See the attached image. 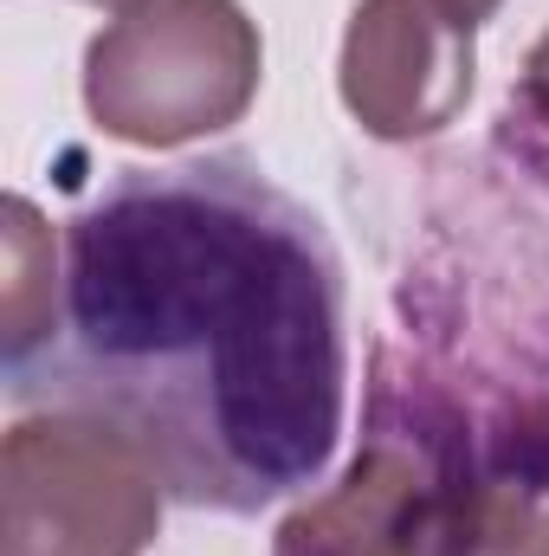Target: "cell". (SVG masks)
<instances>
[{
    "mask_svg": "<svg viewBox=\"0 0 549 556\" xmlns=\"http://www.w3.org/2000/svg\"><path fill=\"white\" fill-rule=\"evenodd\" d=\"M7 382L130 433L175 505L253 518L336 453L343 260L246 155L124 168L65 220L52 337Z\"/></svg>",
    "mask_w": 549,
    "mask_h": 556,
    "instance_id": "obj_1",
    "label": "cell"
},
{
    "mask_svg": "<svg viewBox=\"0 0 549 556\" xmlns=\"http://www.w3.org/2000/svg\"><path fill=\"white\" fill-rule=\"evenodd\" d=\"M259 72L266 46L240 0H130L85 46V111L117 142L181 149L233 130Z\"/></svg>",
    "mask_w": 549,
    "mask_h": 556,
    "instance_id": "obj_2",
    "label": "cell"
},
{
    "mask_svg": "<svg viewBox=\"0 0 549 556\" xmlns=\"http://www.w3.org/2000/svg\"><path fill=\"white\" fill-rule=\"evenodd\" d=\"M162 498L142 446L104 415H26L0 446V556H142Z\"/></svg>",
    "mask_w": 549,
    "mask_h": 556,
    "instance_id": "obj_3",
    "label": "cell"
},
{
    "mask_svg": "<svg viewBox=\"0 0 549 556\" xmlns=\"http://www.w3.org/2000/svg\"><path fill=\"white\" fill-rule=\"evenodd\" d=\"M439 408L375 389L369 440L349 472L278 525L272 556H433Z\"/></svg>",
    "mask_w": 549,
    "mask_h": 556,
    "instance_id": "obj_4",
    "label": "cell"
},
{
    "mask_svg": "<svg viewBox=\"0 0 549 556\" xmlns=\"http://www.w3.org/2000/svg\"><path fill=\"white\" fill-rule=\"evenodd\" d=\"M472 26L446 20L433 0H356L336 85L369 137H439L472 104Z\"/></svg>",
    "mask_w": 549,
    "mask_h": 556,
    "instance_id": "obj_5",
    "label": "cell"
},
{
    "mask_svg": "<svg viewBox=\"0 0 549 556\" xmlns=\"http://www.w3.org/2000/svg\"><path fill=\"white\" fill-rule=\"evenodd\" d=\"M498 137H505V149H511L531 175L549 181V33L531 46L524 72H518V85H511V104H505Z\"/></svg>",
    "mask_w": 549,
    "mask_h": 556,
    "instance_id": "obj_6",
    "label": "cell"
},
{
    "mask_svg": "<svg viewBox=\"0 0 549 556\" xmlns=\"http://www.w3.org/2000/svg\"><path fill=\"white\" fill-rule=\"evenodd\" d=\"M433 7H439L446 20H459V26H478V20H491L505 0H433Z\"/></svg>",
    "mask_w": 549,
    "mask_h": 556,
    "instance_id": "obj_7",
    "label": "cell"
},
{
    "mask_svg": "<svg viewBox=\"0 0 549 556\" xmlns=\"http://www.w3.org/2000/svg\"><path fill=\"white\" fill-rule=\"evenodd\" d=\"M111 7H130V0H111Z\"/></svg>",
    "mask_w": 549,
    "mask_h": 556,
    "instance_id": "obj_8",
    "label": "cell"
}]
</instances>
